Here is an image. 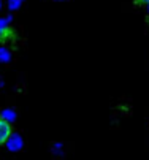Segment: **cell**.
<instances>
[{
  "mask_svg": "<svg viewBox=\"0 0 149 160\" xmlns=\"http://www.w3.org/2000/svg\"><path fill=\"white\" fill-rule=\"evenodd\" d=\"M11 125L5 121V119H0V144H3L8 141V138L11 136Z\"/></svg>",
  "mask_w": 149,
  "mask_h": 160,
  "instance_id": "1",
  "label": "cell"
},
{
  "mask_svg": "<svg viewBox=\"0 0 149 160\" xmlns=\"http://www.w3.org/2000/svg\"><path fill=\"white\" fill-rule=\"evenodd\" d=\"M137 2H140V3H149V0H137Z\"/></svg>",
  "mask_w": 149,
  "mask_h": 160,
  "instance_id": "2",
  "label": "cell"
}]
</instances>
